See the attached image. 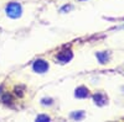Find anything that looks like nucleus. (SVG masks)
Returning a JSON list of instances; mask_svg holds the SVG:
<instances>
[{
  "mask_svg": "<svg viewBox=\"0 0 124 122\" xmlns=\"http://www.w3.org/2000/svg\"><path fill=\"white\" fill-rule=\"evenodd\" d=\"M6 14L13 17V19H16L21 15V6H20L17 3H10L8 6H6Z\"/></svg>",
  "mask_w": 124,
  "mask_h": 122,
  "instance_id": "obj_1",
  "label": "nucleus"
},
{
  "mask_svg": "<svg viewBox=\"0 0 124 122\" xmlns=\"http://www.w3.org/2000/svg\"><path fill=\"white\" fill-rule=\"evenodd\" d=\"M32 68H34V70L36 73H45L46 70L48 69V64H47V62H45V60L39 59V60H36V62L34 63Z\"/></svg>",
  "mask_w": 124,
  "mask_h": 122,
  "instance_id": "obj_2",
  "label": "nucleus"
},
{
  "mask_svg": "<svg viewBox=\"0 0 124 122\" xmlns=\"http://www.w3.org/2000/svg\"><path fill=\"white\" fill-rule=\"evenodd\" d=\"M57 59L62 63H66V62H68V60H71L72 59L71 51H62V52H60L58 56H57Z\"/></svg>",
  "mask_w": 124,
  "mask_h": 122,
  "instance_id": "obj_3",
  "label": "nucleus"
},
{
  "mask_svg": "<svg viewBox=\"0 0 124 122\" xmlns=\"http://www.w3.org/2000/svg\"><path fill=\"white\" fill-rule=\"evenodd\" d=\"M76 96L77 97H86V96H88V90L86 88H83V86L78 88L76 90Z\"/></svg>",
  "mask_w": 124,
  "mask_h": 122,
  "instance_id": "obj_4",
  "label": "nucleus"
},
{
  "mask_svg": "<svg viewBox=\"0 0 124 122\" xmlns=\"http://www.w3.org/2000/svg\"><path fill=\"white\" fill-rule=\"evenodd\" d=\"M40 120H46V121H48V117H47V116H40V117H37V121H40Z\"/></svg>",
  "mask_w": 124,
  "mask_h": 122,
  "instance_id": "obj_5",
  "label": "nucleus"
}]
</instances>
